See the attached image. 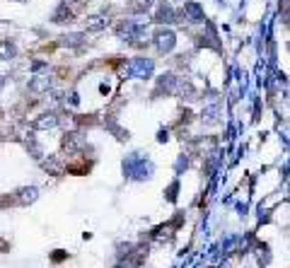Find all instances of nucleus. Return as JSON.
Wrapping results in <instances>:
<instances>
[{
	"mask_svg": "<svg viewBox=\"0 0 290 268\" xmlns=\"http://www.w3.org/2000/svg\"><path fill=\"white\" fill-rule=\"evenodd\" d=\"M172 46H174V36L169 32H160L157 34V49L160 51H169Z\"/></svg>",
	"mask_w": 290,
	"mask_h": 268,
	"instance_id": "nucleus-1",
	"label": "nucleus"
},
{
	"mask_svg": "<svg viewBox=\"0 0 290 268\" xmlns=\"http://www.w3.org/2000/svg\"><path fill=\"white\" fill-rule=\"evenodd\" d=\"M29 89L32 92H46L49 89V77H36L29 82Z\"/></svg>",
	"mask_w": 290,
	"mask_h": 268,
	"instance_id": "nucleus-2",
	"label": "nucleus"
},
{
	"mask_svg": "<svg viewBox=\"0 0 290 268\" xmlns=\"http://www.w3.org/2000/svg\"><path fill=\"white\" fill-rule=\"evenodd\" d=\"M15 56V46L7 39H0V58H12Z\"/></svg>",
	"mask_w": 290,
	"mask_h": 268,
	"instance_id": "nucleus-3",
	"label": "nucleus"
},
{
	"mask_svg": "<svg viewBox=\"0 0 290 268\" xmlns=\"http://www.w3.org/2000/svg\"><path fill=\"white\" fill-rule=\"evenodd\" d=\"M56 124H58V119H56L54 114H46V116H44V119H39L34 126H36V128H51V126H56Z\"/></svg>",
	"mask_w": 290,
	"mask_h": 268,
	"instance_id": "nucleus-4",
	"label": "nucleus"
},
{
	"mask_svg": "<svg viewBox=\"0 0 290 268\" xmlns=\"http://www.w3.org/2000/svg\"><path fill=\"white\" fill-rule=\"evenodd\" d=\"M19 194H22V196H19V201L22 203H32L36 198V189H22Z\"/></svg>",
	"mask_w": 290,
	"mask_h": 268,
	"instance_id": "nucleus-5",
	"label": "nucleus"
},
{
	"mask_svg": "<svg viewBox=\"0 0 290 268\" xmlns=\"http://www.w3.org/2000/svg\"><path fill=\"white\" fill-rule=\"evenodd\" d=\"M71 19H72L71 10H66V7H61V10L56 12V22H71Z\"/></svg>",
	"mask_w": 290,
	"mask_h": 268,
	"instance_id": "nucleus-6",
	"label": "nucleus"
},
{
	"mask_svg": "<svg viewBox=\"0 0 290 268\" xmlns=\"http://www.w3.org/2000/svg\"><path fill=\"white\" fill-rule=\"evenodd\" d=\"M102 27H104V19H102V17H90L87 29H102Z\"/></svg>",
	"mask_w": 290,
	"mask_h": 268,
	"instance_id": "nucleus-7",
	"label": "nucleus"
},
{
	"mask_svg": "<svg viewBox=\"0 0 290 268\" xmlns=\"http://www.w3.org/2000/svg\"><path fill=\"white\" fill-rule=\"evenodd\" d=\"M150 2H152V0H136L131 7H133V10H147V7H150Z\"/></svg>",
	"mask_w": 290,
	"mask_h": 268,
	"instance_id": "nucleus-8",
	"label": "nucleus"
},
{
	"mask_svg": "<svg viewBox=\"0 0 290 268\" xmlns=\"http://www.w3.org/2000/svg\"><path fill=\"white\" fill-rule=\"evenodd\" d=\"M0 249H7V244H5V242H0Z\"/></svg>",
	"mask_w": 290,
	"mask_h": 268,
	"instance_id": "nucleus-9",
	"label": "nucleus"
},
{
	"mask_svg": "<svg viewBox=\"0 0 290 268\" xmlns=\"http://www.w3.org/2000/svg\"><path fill=\"white\" fill-rule=\"evenodd\" d=\"M0 87H2V77H0Z\"/></svg>",
	"mask_w": 290,
	"mask_h": 268,
	"instance_id": "nucleus-10",
	"label": "nucleus"
}]
</instances>
